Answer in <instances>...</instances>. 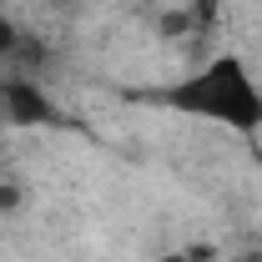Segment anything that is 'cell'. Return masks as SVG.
<instances>
[{"instance_id":"6da1fadb","label":"cell","mask_w":262,"mask_h":262,"mask_svg":"<svg viewBox=\"0 0 262 262\" xmlns=\"http://www.w3.org/2000/svg\"><path fill=\"white\" fill-rule=\"evenodd\" d=\"M146 101L171 111V116L202 121V126H222L232 136L262 131V76L237 51H212L207 61L187 66L182 76L157 86Z\"/></svg>"},{"instance_id":"7a4b0ae2","label":"cell","mask_w":262,"mask_h":262,"mask_svg":"<svg viewBox=\"0 0 262 262\" xmlns=\"http://www.w3.org/2000/svg\"><path fill=\"white\" fill-rule=\"evenodd\" d=\"M0 116H5L15 131L66 126V116H61V106H56V96H51L35 76H26V71H10V76L0 81Z\"/></svg>"},{"instance_id":"3957f363","label":"cell","mask_w":262,"mask_h":262,"mask_svg":"<svg viewBox=\"0 0 262 262\" xmlns=\"http://www.w3.org/2000/svg\"><path fill=\"white\" fill-rule=\"evenodd\" d=\"M15 202H20V192H15V187H0V212H10Z\"/></svg>"}]
</instances>
